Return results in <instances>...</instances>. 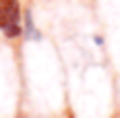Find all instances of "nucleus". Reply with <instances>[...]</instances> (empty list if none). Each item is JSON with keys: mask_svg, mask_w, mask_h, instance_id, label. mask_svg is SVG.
I'll return each instance as SVG.
<instances>
[{"mask_svg": "<svg viewBox=\"0 0 120 118\" xmlns=\"http://www.w3.org/2000/svg\"><path fill=\"white\" fill-rule=\"evenodd\" d=\"M22 38H25V40H38L40 38V31L36 29L34 16H31L29 9L22 11Z\"/></svg>", "mask_w": 120, "mask_h": 118, "instance_id": "f03ea898", "label": "nucleus"}, {"mask_svg": "<svg viewBox=\"0 0 120 118\" xmlns=\"http://www.w3.org/2000/svg\"><path fill=\"white\" fill-rule=\"evenodd\" d=\"M22 11L20 0H0V34L7 40L22 38Z\"/></svg>", "mask_w": 120, "mask_h": 118, "instance_id": "f257e3e1", "label": "nucleus"}]
</instances>
